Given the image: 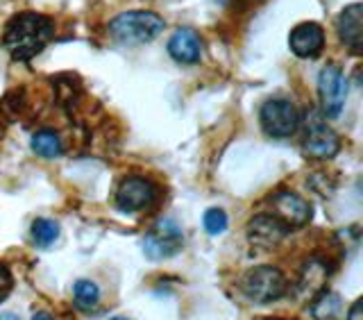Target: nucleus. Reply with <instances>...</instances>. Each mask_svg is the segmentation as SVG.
<instances>
[{
	"label": "nucleus",
	"instance_id": "f257e3e1",
	"mask_svg": "<svg viewBox=\"0 0 363 320\" xmlns=\"http://www.w3.org/2000/svg\"><path fill=\"white\" fill-rule=\"evenodd\" d=\"M52 37V21L41 14H26L14 16L5 28V48L11 53L14 60H32L39 55Z\"/></svg>",
	"mask_w": 363,
	"mask_h": 320
},
{
	"label": "nucleus",
	"instance_id": "f03ea898",
	"mask_svg": "<svg viewBox=\"0 0 363 320\" xmlns=\"http://www.w3.org/2000/svg\"><path fill=\"white\" fill-rule=\"evenodd\" d=\"M164 30V18L155 11H125L109 23V34L121 43H147Z\"/></svg>",
	"mask_w": 363,
	"mask_h": 320
},
{
	"label": "nucleus",
	"instance_id": "7ed1b4c3",
	"mask_svg": "<svg viewBox=\"0 0 363 320\" xmlns=\"http://www.w3.org/2000/svg\"><path fill=\"white\" fill-rule=\"evenodd\" d=\"M241 291L247 300L257 304H270L286 293V280L272 266H257L241 277Z\"/></svg>",
	"mask_w": 363,
	"mask_h": 320
},
{
	"label": "nucleus",
	"instance_id": "20e7f679",
	"mask_svg": "<svg viewBox=\"0 0 363 320\" xmlns=\"http://www.w3.org/2000/svg\"><path fill=\"white\" fill-rule=\"evenodd\" d=\"M182 245H184V234L173 219H159L143 238V253L150 261L175 257Z\"/></svg>",
	"mask_w": 363,
	"mask_h": 320
},
{
	"label": "nucleus",
	"instance_id": "39448f33",
	"mask_svg": "<svg viewBox=\"0 0 363 320\" xmlns=\"http://www.w3.org/2000/svg\"><path fill=\"white\" fill-rule=\"evenodd\" d=\"M300 109L286 98H272L261 107V128L275 139H286L300 128Z\"/></svg>",
	"mask_w": 363,
	"mask_h": 320
},
{
	"label": "nucleus",
	"instance_id": "423d86ee",
	"mask_svg": "<svg viewBox=\"0 0 363 320\" xmlns=\"http://www.w3.org/2000/svg\"><path fill=\"white\" fill-rule=\"evenodd\" d=\"M318 94H320L323 114L327 118H336L345 107L347 98V79L338 66H325L318 77Z\"/></svg>",
	"mask_w": 363,
	"mask_h": 320
},
{
	"label": "nucleus",
	"instance_id": "0eeeda50",
	"mask_svg": "<svg viewBox=\"0 0 363 320\" xmlns=\"http://www.w3.org/2000/svg\"><path fill=\"white\" fill-rule=\"evenodd\" d=\"M157 200V187L155 182L145 177H125L116 189V207L123 214H136L147 209Z\"/></svg>",
	"mask_w": 363,
	"mask_h": 320
},
{
	"label": "nucleus",
	"instance_id": "6e6552de",
	"mask_svg": "<svg viewBox=\"0 0 363 320\" xmlns=\"http://www.w3.org/2000/svg\"><path fill=\"white\" fill-rule=\"evenodd\" d=\"M272 209H275L277 219L286 227H302L311 221V207L309 202L302 200L298 193L281 191L270 200Z\"/></svg>",
	"mask_w": 363,
	"mask_h": 320
},
{
	"label": "nucleus",
	"instance_id": "1a4fd4ad",
	"mask_svg": "<svg viewBox=\"0 0 363 320\" xmlns=\"http://www.w3.org/2000/svg\"><path fill=\"white\" fill-rule=\"evenodd\" d=\"M338 37L352 53H361L363 45V5L354 3L345 7L338 16Z\"/></svg>",
	"mask_w": 363,
	"mask_h": 320
},
{
	"label": "nucleus",
	"instance_id": "9d476101",
	"mask_svg": "<svg viewBox=\"0 0 363 320\" xmlns=\"http://www.w3.org/2000/svg\"><path fill=\"white\" fill-rule=\"evenodd\" d=\"M289 230L291 227L284 225L277 216H255V219L247 223L250 241L257 245H264V248L279 243L281 238L289 234Z\"/></svg>",
	"mask_w": 363,
	"mask_h": 320
},
{
	"label": "nucleus",
	"instance_id": "9b49d317",
	"mask_svg": "<svg viewBox=\"0 0 363 320\" xmlns=\"http://www.w3.org/2000/svg\"><path fill=\"white\" fill-rule=\"evenodd\" d=\"M323 45H325V32L318 23H300L291 32V50L298 57H302V60L315 57L323 50Z\"/></svg>",
	"mask_w": 363,
	"mask_h": 320
},
{
	"label": "nucleus",
	"instance_id": "f8f14e48",
	"mask_svg": "<svg viewBox=\"0 0 363 320\" xmlns=\"http://www.w3.org/2000/svg\"><path fill=\"white\" fill-rule=\"evenodd\" d=\"M304 150L306 155L315 159H332L340 150V139L327 125L315 123L309 128V134H306Z\"/></svg>",
	"mask_w": 363,
	"mask_h": 320
},
{
	"label": "nucleus",
	"instance_id": "ddd939ff",
	"mask_svg": "<svg viewBox=\"0 0 363 320\" xmlns=\"http://www.w3.org/2000/svg\"><path fill=\"white\" fill-rule=\"evenodd\" d=\"M168 53L173 55V60L182 64H196L200 62L202 55V41L196 30L191 28H179L168 41Z\"/></svg>",
	"mask_w": 363,
	"mask_h": 320
},
{
	"label": "nucleus",
	"instance_id": "4468645a",
	"mask_svg": "<svg viewBox=\"0 0 363 320\" xmlns=\"http://www.w3.org/2000/svg\"><path fill=\"white\" fill-rule=\"evenodd\" d=\"M313 320H340L343 316V300L334 291H320V295L309 304Z\"/></svg>",
	"mask_w": 363,
	"mask_h": 320
},
{
	"label": "nucleus",
	"instance_id": "2eb2a0df",
	"mask_svg": "<svg viewBox=\"0 0 363 320\" xmlns=\"http://www.w3.org/2000/svg\"><path fill=\"white\" fill-rule=\"evenodd\" d=\"M32 150L39 157L55 159L64 153V145H62V139L52 130H39L32 136Z\"/></svg>",
	"mask_w": 363,
	"mask_h": 320
},
{
	"label": "nucleus",
	"instance_id": "dca6fc26",
	"mask_svg": "<svg viewBox=\"0 0 363 320\" xmlns=\"http://www.w3.org/2000/svg\"><path fill=\"white\" fill-rule=\"evenodd\" d=\"M73 298H75V304L79 307V309L91 311L100 302V289H98V284L91 282V280H77L73 284Z\"/></svg>",
	"mask_w": 363,
	"mask_h": 320
},
{
	"label": "nucleus",
	"instance_id": "f3484780",
	"mask_svg": "<svg viewBox=\"0 0 363 320\" xmlns=\"http://www.w3.org/2000/svg\"><path fill=\"white\" fill-rule=\"evenodd\" d=\"M60 236V223L52 219H37L32 223V241L39 248H48Z\"/></svg>",
	"mask_w": 363,
	"mask_h": 320
},
{
	"label": "nucleus",
	"instance_id": "a211bd4d",
	"mask_svg": "<svg viewBox=\"0 0 363 320\" xmlns=\"http://www.w3.org/2000/svg\"><path fill=\"white\" fill-rule=\"evenodd\" d=\"M202 225H204V230H207V234L218 236L227 230V214L218 207H211V209L204 211Z\"/></svg>",
	"mask_w": 363,
	"mask_h": 320
},
{
	"label": "nucleus",
	"instance_id": "6ab92c4d",
	"mask_svg": "<svg viewBox=\"0 0 363 320\" xmlns=\"http://www.w3.org/2000/svg\"><path fill=\"white\" fill-rule=\"evenodd\" d=\"M14 287V280H11V272L5 264H0V302H5Z\"/></svg>",
	"mask_w": 363,
	"mask_h": 320
},
{
	"label": "nucleus",
	"instance_id": "aec40b11",
	"mask_svg": "<svg viewBox=\"0 0 363 320\" xmlns=\"http://www.w3.org/2000/svg\"><path fill=\"white\" fill-rule=\"evenodd\" d=\"M345 320H363V300H357L354 304H352V309L345 316Z\"/></svg>",
	"mask_w": 363,
	"mask_h": 320
},
{
	"label": "nucleus",
	"instance_id": "412c9836",
	"mask_svg": "<svg viewBox=\"0 0 363 320\" xmlns=\"http://www.w3.org/2000/svg\"><path fill=\"white\" fill-rule=\"evenodd\" d=\"M32 320H55V318L48 311H37V314L32 316Z\"/></svg>",
	"mask_w": 363,
	"mask_h": 320
},
{
	"label": "nucleus",
	"instance_id": "4be33fe9",
	"mask_svg": "<svg viewBox=\"0 0 363 320\" xmlns=\"http://www.w3.org/2000/svg\"><path fill=\"white\" fill-rule=\"evenodd\" d=\"M0 320H21V318L14 314H0Z\"/></svg>",
	"mask_w": 363,
	"mask_h": 320
},
{
	"label": "nucleus",
	"instance_id": "5701e85b",
	"mask_svg": "<svg viewBox=\"0 0 363 320\" xmlns=\"http://www.w3.org/2000/svg\"><path fill=\"white\" fill-rule=\"evenodd\" d=\"M111 320H130V318H125V316H116V318H111Z\"/></svg>",
	"mask_w": 363,
	"mask_h": 320
}]
</instances>
